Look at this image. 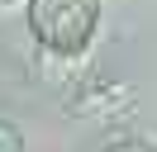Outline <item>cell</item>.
<instances>
[{"label": "cell", "mask_w": 157, "mask_h": 152, "mask_svg": "<svg viewBox=\"0 0 157 152\" xmlns=\"http://www.w3.org/2000/svg\"><path fill=\"white\" fill-rule=\"evenodd\" d=\"M100 0H29V28L48 52H81L95 33Z\"/></svg>", "instance_id": "1"}, {"label": "cell", "mask_w": 157, "mask_h": 152, "mask_svg": "<svg viewBox=\"0 0 157 152\" xmlns=\"http://www.w3.org/2000/svg\"><path fill=\"white\" fill-rule=\"evenodd\" d=\"M0 152H24L19 128H14V124H5V119H0Z\"/></svg>", "instance_id": "2"}, {"label": "cell", "mask_w": 157, "mask_h": 152, "mask_svg": "<svg viewBox=\"0 0 157 152\" xmlns=\"http://www.w3.org/2000/svg\"><path fill=\"white\" fill-rule=\"evenodd\" d=\"M100 152H157V147H147V142H138V138H119V142H109V147H100Z\"/></svg>", "instance_id": "3"}]
</instances>
